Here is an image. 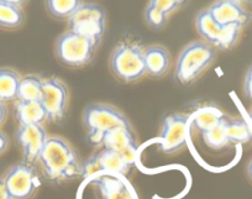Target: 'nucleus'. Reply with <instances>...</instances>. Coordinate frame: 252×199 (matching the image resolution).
<instances>
[{"label":"nucleus","instance_id":"nucleus-1","mask_svg":"<svg viewBox=\"0 0 252 199\" xmlns=\"http://www.w3.org/2000/svg\"><path fill=\"white\" fill-rule=\"evenodd\" d=\"M38 162L43 173L52 182H69L82 176V164L69 142L58 136H48Z\"/></svg>","mask_w":252,"mask_h":199},{"label":"nucleus","instance_id":"nucleus-2","mask_svg":"<svg viewBox=\"0 0 252 199\" xmlns=\"http://www.w3.org/2000/svg\"><path fill=\"white\" fill-rule=\"evenodd\" d=\"M82 123L87 131V139L93 146H103L104 136L113 129H132L123 111L104 103L88 104L83 110Z\"/></svg>","mask_w":252,"mask_h":199},{"label":"nucleus","instance_id":"nucleus-3","mask_svg":"<svg viewBox=\"0 0 252 199\" xmlns=\"http://www.w3.org/2000/svg\"><path fill=\"white\" fill-rule=\"evenodd\" d=\"M144 48L136 41H120L111 51L109 58L113 76L123 83H135L144 78L146 74Z\"/></svg>","mask_w":252,"mask_h":199},{"label":"nucleus","instance_id":"nucleus-4","mask_svg":"<svg viewBox=\"0 0 252 199\" xmlns=\"http://www.w3.org/2000/svg\"><path fill=\"white\" fill-rule=\"evenodd\" d=\"M215 57V48L209 43L204 41H193L188 43L177 58L174 73L177 81L181 84L195 82L213 65Z\"/></svg>","mask_w":252,"mask_h":199},{"label":"nucleus","instance_id":"nucleus-5","mask_svg":"<svg viewBox=\"0 0 252 199\" xmlns=\"http://www.w3.org/2000/svg\"><path fill=\"white\" fill-rule=\"evenodd\" d=\"M96 47L98 46L88 38L67 30L56 41L55 53L62 65L72 68H79L91 63Z\"/></svg>","mask_w":252,"mask_h":199},{"label":"nucleus","instance_id":"nucleus-6","mask_svg":"<svg viewBox=\"0 0 252 199\" xmlns=\"http://www.w3.org/2000/svg\"><path fill=\"white\" fill-rule=\"evenodd\" d=\"M68 30L99 46L106 31V11L94 3H83L68 19Z\"/></svg>","mask_w":252,"mask_h":199},{"label":"nucleus","instance_id":"nucleus-7","mask_svg":"<svg viewBox=\"0 0 252 199\" xmlns=\"http://www.w3.org/2000/svg\"><path fill=\"white\" fill-rule=\"evenodd\" d=\"M4 186L11 199H30L40 187V177L33 164L20 162L6 172Z\"/></svg>","mask_w":252,"mask_h":199},{"label":"nucleus","instance_id":"nucleus-8","mask_svg":"<svg viewBox=\"0 0 252 199\" xmlns=\"http://www.w3.org/2000/svg\"><path fill=\"white\" fill-rule=\"evenodd\" d=\"M41 104L47 114V121L60 124L64 120L69 106V91L61 79L51 77L43 79Z\"/></svg>","mask_w":252,"mask_h":199},{"label":"nucleus","instance_id":"nucleus-9","mask_svg":"<svg viewBox=\"0 0 252 199\" xmlns=\"http://www.w3.org/2000/svg\"><path fill=\"white\" fill-rule=\"evenodd\" d=\"M189 116L171 113L163 119L159 133V147L164 154H174L184 149L188 140Z\"/></svg>","mask_w":252,"mask_h":199},{"label":"nucleus","instance_id":"nucleus-10","mask_svg":"<svg viewBox=\"0 0 252 199\" xmlns=\"http://www.w3.org/2000/svg\"><path fill=\"white\" fill-rule=\"evenodd\" d=\"M131 165L118 152L109 149H103L89 157L82 165V176L84 178L94 176L99 172H110L116 174H126L131 168Z\"/></svg>","mask_w":252,"mask_h":199},{"label":"nucleus","instance_id":"nucleus-11","mask_svg":"<svg viewBox=\"0 0 252 199\" xmlns=\"http://www.w3.org/2000/svg\"><path fill=\"white\" fill-rule=\"evenodd\" d=\"M47 139V131L43 125L19 126L16 131V141L23 150L24 162L28 164L37 162Z\"/></svg>","mask_w":252,"mask_h":199},{"label":"nucleus","instance_id":"nucleus-12","mask_svg":"<svg viewBox=\"0 0 252 199\" xmlns=\"http://www.w3.org/2000/svg\"><path fill=\"white\" fill-rule=\"evenodd\" d=\"M104 149L113 150L124 157L131 166L136 161L137 142L134 129L118 128L106 133L103 139Z\"/></svg>","mask_w":252,"mask_h":199},{"label":"nucleus","instance_id":"nucleus-13","mask_svg":"<svg viewBox=\"0 0 252 199\" xmlns=\"http://www.w3.org/2000/svg\"><path fill=\"white\" fill-rule=\"evenodd\" d=\"M212 18L220 26H244L247 21V14L241 4L232 0H217L208 8Z\"/></svg>","mask_w":252,"mask_h":199},{"label":"nucleus","instance_id":"nucleus-14","mask_svg":"<svg viewBox=\"0 0 252 199\" xmlns=\"http://www.w3.org/2000/svg\"><path fill=\"white\" fill-rule=\"evenodd\" d=\"M145 68L147 76L161 78L166 76L171 67V55L168 50L161 45H150L144 48Z\"/></svg>","mask_w":252,"mask_h":199},{"label":"nucleus","instance_id":"nucleus-15","mask_svg":"<svg viewBox=\"0 0 252 199\" xmlns=\"http://www.w3.org/2000/svg\"><path fill=\"white\" fill-rule=\"evenodd\" d=\"M15 115L20 125H43L47 121V114L41 101L18 100Z\"/></svg>","mask_w":252,"mask_h":199},{"label":"nucleus","instance_id":"nucleus-16","mask_svg":"<svg viewBox=\"0 0 252 199\" xmlns=\"http://www.w3.org/2000/svg\"><path fill=\"white\" fill-rule=\"evenodd\" d=\"M93 184L98 188L101 199H134L129 187L115 177H98Z\"/></svg>","mask_w":252,"mask_h":199},{"label":"nucleus","instance_id":"nucleus-17","mask_svg":"<svg viewBox=\"0 0 252 199\" xmlns=\"http://www.w3.org/2000/svg\"><path fill=\"white\" fill-rule=\"evenodd\" d=\"M195 28H197L198 33H199V36L203 38L204 42L209 43L213 47H217L222 33V26H220L212 18L208 9L200 10L197 14V18H195Z\"/></svg>","mask_w":252,"mask_h":199},{"label":"nucleus","instance_id":"nucleus-18","mask_svg":"<svg viewBox=\"0 0 252 199\" xmlns=\"http://www.w3.org/2000/svg\"><path fill=\"white\" fill-rule=\"evenodd\" d=\"M226 114L222 113L219 108L215 105H204L195 111L192 119V128L199 133L213 128L226 118Z\"/></svg>","mask_w":252,"mask_h":199},{"label":"nucleus","instance_id":"nucleus-19","mask_svg":"<svg viewBox=\"0 0 252 199\" xmlns=\"http://www.w3.org/2000/svg\"><path fill=\"white\" fill-rule=\"evenodd\" d=\"M21 77L11 68H0V100L3 103L18 100Z\"/></svg>","mask_w":252,"mask_h":199},{"label":"nucleus","instance_id":"nucleus-20","mask_svg":"<svg viewBox=\"0 0 252 199\" xmlns=\"http://www.w3.org/2000/svg\"><path fill=\"white\" fill-rule=\"evenodd\" d=\"M227 140L230 144L242 145L252 141V133L249 124L240 118H229L225 121Z\"/></svg>","mask_w":252,"mask_h":199},{"label":"nucleus","instance_id":"nucleus-21","mask_svg":"<svg viewBox=\"0 0 252 199\" xmlns=\"http://www.w3.org/2000/svg\"><path fill=\"white\" fill-rule=\"evenodd\" d=\"M43 78L36 74H28L21 77L19 86L18 100L21 101H40L42 96Z\"/></svg>","mask_w":252,"mask_h":199},{"label":"nucleus","instance_id":"nucleus-22","mask_svg":"<svg viewBox=\"0 0 252 199\" xmlns=\"http://www.w3.org/2000/svg\"><path fill=\"white\" fill-rule=\"evenodd\" d=\"M83 0H46L48 13L56 19L68 20L82 6Z\"/></svg>","mask_w":252,"mask_h":199},{"label":"nucleus","instance_id":"nucleus-23","mask_svg":"<svg viewBox=\"0 0 252 199\" xmlns=\"http://www.w3.org/2000/svg\"><path fill=\"white\" fill-rule=\"evenodd\" d=\"M25 20V15L20 6L13 5L0 0V28L18 29Z\"/></svg>","mask_w":252,"mask_h":199},{"label":"nucleus","instance_id":"nucleus-24","mask_svg":"<svg viewBox=\"0 0 252 199\" xmlns=\"http://www.w3.org/2000/svg\"><path fill=\"white\" fill-rule=\"evenodd\" d=\"M226 118H225L224 120L220 121V123H218L215 126H213V128L208 129V130L203 131L202 133L203 141H204L205 145L209 146L210 149L221 150L230 145L229 140H227L226 129H225V121H226Z\"/></svg>","mask_w":252,"mask_h":199},{"label":"nucleus","instance_id":"nucleus-25","mask_svg":"<svg viewBox=\"0 0 252 199\" xmlns=\"http://www.w3.org/2000/svg\"><path fill=\"white\" fill-rule=\"evenodd\" d=\"M144 16L147 25L151 29H154V30H161V29H163L167 25L169 19L168 15H166L163 11H161L156 6L151 5V4H147Z\"/></svg>","mask_w":252,"mask_h":199},{"label":"nucleus","instance_id":"nucleus-26","mask_svg":"<svg viewBox=\"0 0 252 199\" xmlns=\"http://www.w3.org/2000/svg\"><path fill=\"white\" fill-rule=\"evenodd\" d=\"M241 29L242 26H239V25L224 26V28H222V33H221V36H220L219 42H218L217 48H219V50H229V48L234 47L240 37Z\"/></svg>","mask_w":252,"mask_h":199},{"label":"nucleus","instance_id":"nucleus-27","mask_svg":"<svg viewBox=\"0 0 252 199\" xmlns=\"http://www.w3.org/2000/svg\"><path fill=\"white\" fill-rule=\"evenodd\" d=\"M188 0H150L151 5L156 6L161 11H163L166 15L171 16L176 11H178Z\"/></svg>","mask_w":252,"mask_h":199},{"label":"nucleus","instance_id":"nucleus-28","mask_svg":"<svg viewBox=\"0 0 252 199\" xmlns=\"http://www.w3.org/2000/svg\"><path fill=\"white\" fill-rule=\"evenodd\" d=\"M244 93L247 98L252 99V65L247 69L244 81Z\"/></svg>","mask_w":252,"mask_h":199},{"label":"nucleus","instance_id":"nucleus-29","mask_svg":"<svg viewBox=\"0 0 252 199\" xmlns=\"http://www.w3.org/2000/svg\"><path fill=\"white\" fill-rule=\"evenodd\" d=\"M9 146V137L5 133L0 130V155L6 151Z\"/></svg>","mask_w":252,"mask_h":199},{"label":"nucleus","instance_id":"nucleus-30","mask_svg":"<svg viewBox=\"0 0 252 199\" xmlns=\"http://www.w3.org/2000/svg\"><path fill=\"white\" fill-rule=\"evenodd\" d=\"M6 119V106H5V103H3V101L0 100V128L3 126L4 121H5Z\"/></svg>","mask_w":252,"mask_h":199},{"label":"nucleus","instance_id":"nucleus-31","mask_svg":"<svg viewBox=\"0 0 252 199\" xmlns=\"http://www.w3.org/2000/svg\"><path fill=\"white\" fill-rule=\"evenodd\" d=\"M0 199H11L10 196L8 194V192H6L5 186H4L3 178L0 179Z\"/></svg>","mask_w":252,"mask_h":199},{"label":"nucleus","instance_id":"nucleus-32","mask_svg":"<svg viewBox=\"0 0 252 199\" xmlns=\"http://www.w3.org/2000/svg\"><path fill=\"white\" fill-rule=\"evenodd\" d=\"M3 1H5V3H9V4H13V5H16V6H23L24 4H26V1L28 0H3Z\"/></svg>","mask_w":252,"mask_h":199},{"label":"nucleus","instance_id":"nucleus-33","mask_svg":"<svg viewBox=\"0 0 252 199\" xmlns=\"http://www.w3.org/2000/svg\"><path fill=\"white\" fill-rule=\"evenodd\" d=\"M247 176H249V178L252 181V159L250 160L249 165H247Z\"/></svg>","mask_w":252,"mask_h":199},{"label":"nucleus","instance_id":"nucleus-34","mask_svg":"<svg viewBox=\"0 0 252 199\" xmlns=\"http://www.w3.org/2000/svg\"><path fill=\"white\" fill-rule=\"evenodd\" d=\"M249 116H250V120H251V124H252V109H251V110H250Z\"/></svg>","mask_w":252,"mask_h":199},{"label":"nucleus","instance_id":"nucleus-35","mask_svg":"<svg viewBox=\"0 0 252 199\" xmlns=\"http://www.w3.org/2000/svg\"><path fill=\"white\" fill-rule=\"evenodd\" d=\"M241 3H252V0H241Z\"/></svg>","mask_w":252,"mask_h":199},{"label":"nucleus","instance_id":"nucleus-36","mask_svg":"<svg viewBox=\"0 0 252 199\" xmlns=\"http://www.w3.org/2000/svg\"><path fill=\"white\" fill-rule=\"evenodd\" d=\"M232 1H236V3H240V4H241V0H232Z\"/></svg>","mask_w":252,"mask_h":199}]
</instances>
